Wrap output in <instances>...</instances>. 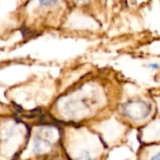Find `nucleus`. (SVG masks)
<instances>
[{
  "label": "nucleus",
  "mask_w": 160,
  "mask_h": 160,
  "mask_svg": "<svg viewBox=\"0 0 160 160\" xmlns=\"http://www.w3.org/2000/svg\"><path fill=\"white\" fill-rule=\"evenodd\" d=\"M125 112L133 119H143L151 113V106L143 101H131L125 106Z\"/></svg>",
  "instance_id": "1"
},
{
  "label": "nucleus",
  "mask_w": 160,
  "mask_h": 160,
  "mask_svg": "<svg viewBox=\"0 0 160 160\" xmlns=\"http://www.w3.org/2000/svg\"><path fill=\"white\" fill-rule=\"evenodd\" d=\"M33 144H34V148H33L34 152L37 155L43 153L46 149H48V148H50L52 146L51 141H49L47 139H44L40 133L36 134Z\"/></svg>",
  "instance_id": "2"
},
{
  "label": "nucleus",
  "mask_w": 160,
  "mask_h": 160,
  "mask_svg": "<svg viewBox=\"0 0 160 160\" xmlns=\"http://www.w3.org/2000/svg\"><path fill=\"white\" fill-rule=\"evenodd\" d=\"M39 3L41 5H53V4H56L57 2L56 1H39Z\"/></svg>",
  "instance_id": "3"
},
{
  "label": "nucleus",
  "mask_w": 160,
  "mask_h": 160,
  "mask_svg": "<svg viewBox=\"0 0 160 160\" xmlns=\"http://www.w3.org/2000/svg\"><path fill=\"white\" fill-rule=\"evenodd\" d=\"M150 160H160V153L158 154H157V155H155Z\"/></svg>",
  "instance_id": "4"
},
{
  "label": "nucleus",
  "mask_w": 160,
  "mask_h": 160,
  "mask_svg": "<svg viewBox=\"0 0 160 160\" xmlns=\"http://www.w3.org/2000/svg\"><path fill=\"white\" fill-rule=\"evenodd\" d=\"M150 67H151L152 68H157L156 67H158V65H157V64H151V65H150Z\"/></svg>",
  "instance_id": "5"
},
{
  "label": "nucleus",
  "mask_w": 160,
  "mask_h": 160,
  "mask_svg": "<svg viewBox=\"0 0 160 160\" xmlns=\"http://www.w3.org/2000/svg\"><path fill=\"white\" fill-rule=\"evenodd\" d=\"M84 160H93V159H92V158H90L89 157H87L86 158H84Z\"/></svg>",
  "instance_id": "6"
}]
</instances>
